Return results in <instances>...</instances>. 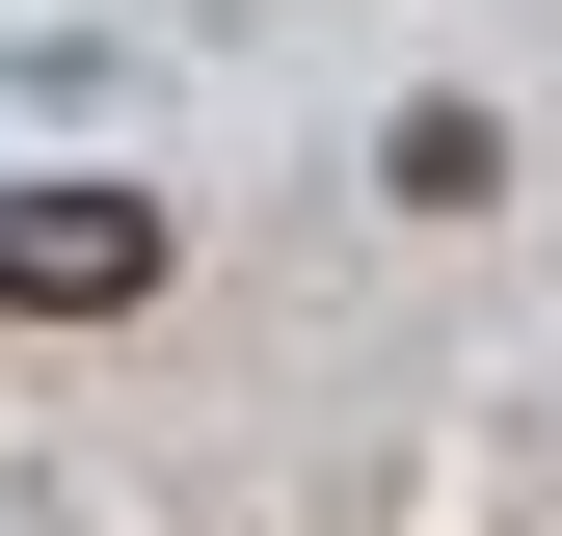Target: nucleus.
<instances>
[{
  "instance_id": "1",
  "label": "nucleus",
  "mask_w": 562,
  "mask_h": 536,
  "mask_svg": "<svg viewBox=\"0 0 562 536\" xmlns=\"http://www.w3.org/2000/svg\"><path fill=\"white\" fill-rule=\"evenodd\" d=\"M161 295V188H0V322H134Z\"/></svg>"
}]
</instances>
